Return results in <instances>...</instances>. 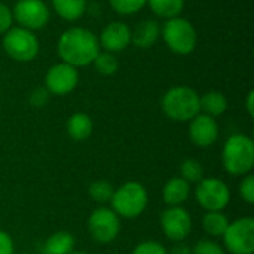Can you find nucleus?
<instances>
[{
    "label": "nucleus",
    "mask_w": 254,
    "mask_h": 254,
    "mask_svg": "<svg viewBox=\"0 0 254 254\" xmlns=\"http://www.w3.org/2000/svg\"><path fill=\"white\" fill-rule=\"evenodd\" d=\"M168 254H192V249H190L186 243L180 241V243H176V244L168 250Z\"/></svg>",
    "instance_id": "obj_33"
},
{
    "label": "nucleus",
    "mask_w": 254,
    "mask_h": 254,
    "mask_svg": "<svg viewBox=\"0 0 254 254\" xmlns=\"http://www.w3.org/2000/svg\"><path fill=\"white\" fill-rule=\"evenodd\" d=\"M183 180H186L189 185L199 183L204 179V167L198 159L188 158L180 164V176Z\"/></svg>",
    "instance_id": "obj_23"
},
{
    "label": "nucleus",
    "mask_w": 254,
    "mask_h": 254,
    "mask_svg": "<svg viewBox=\"0 0 254 254\" xmlns=\"http://www.w3.org/2000/svg\"><path fill=\"white\" fill-rule=\"evenodd\" d=\"M238 192L244 202H247L249 205L254 204V176L252 173L243 176L238 186Z\"/></svg>",
    "instance_id": "obj_28"
},
{
    "label": "nucleus",
    "mask_w": 254,
    "mask_h": 254,
    "mask_svg": "<svg viewBox=\"0 0 254 254\" xmlns=\"http://www.w3.org/2000/svg\"><path fill=\"white\" fill-rule=\"evenodd\" d=\"M161 37L167 48L177 55H189L198 45L196 28L183 16L165 19L161 25Z\"/></svg>",
    "instance_id": "obj_5"
},
{
    "label": "nucleus",
    "mask_w": 254,
    "mask_h": 254,
    "mask_svg": "<svg viewBox=\"0 0 254 254\" xmlns=\"http://www.w3.org/2000/svg\"><path fill=\"white\" fill-rule=\"evenodd\" d=\"M100 51L98 36L85 27H71L63 31L57 42V54L61 61L76 68L92 64Z\"/></svg>",
    "instance_id": "obj_1"
},
{
    "label": "nucleus",
    "mask_w": 254,
    "mask_h": 254,
    "mask_svg": "<svg viewBox=\"0 0 254 254\" xmlns=\"http://www.w3.org/2000/svg\"><path fill=\"white\" fill-rule=\"evenodd\" d=\"M79 85V70L70 64L58 63L48 68L45 74V88L51 95H67Z\"/></svg>",
    "instance_id": "obj_12"
},
{
    "label": "nucleus",
    "mask_w": 254,
    "mask_h": 254,
    "mask_svg": "<svg viewBox=\"0 0 254 254\" xmlns=\"http://www.w3.org/2000/svg\"><path fill=\"white\" fill-rule=\"evenodd\" d=\"M54 12L64 21H77L85 12L88 1L86 0H51Z\"/></svg>",
    "instance_id": "obj_19"
},
{
    "label": "nucleus",
    "mask_w": 254,
    "mask_h": 254,
    "mask_svg": "<svg viewBox=\"0 0 254 254\" xmlns=\"http://www.w3.org/2000/svg\"><path fill=\"white\" fill-rule=\"evenodd\" d=\"M13 24V15L12 9L0 1V34H4Z\"/></svg>",
    "instance_id": "obj_31"
},
{
    "label": "nucleus",
    "mask_w": 254,
    "mask_h": 254,
    "mask_svg": "<svg viewBox=\"0 0 254 254\" xmlns=\"http://www.w3.org/2000/svg\"><path fill=\"white\" fill-rule=\"evenodd\" d=\"M0 254H15V244L12 237L0 229Z\"/></svg>",
    "instance_id": "obj_32"
},
{
    "label": "nucleus",
    "mask_w": 254,
    "mask_h": 254,
    "mask_svg": "<svg viewBox=\"0 0 254 254\" xmlns=\"http://www.w3.org/2000/svg\"><path fill=\"white\" fill-rule=\"evenodd\" d=\"M189 138L201 149L211 147L219 138V124L216 118L198 113L192 121H189Z\"/></svg>",
    "instance_id": "obj_13"
},
{
    "label": "nucleus",
    "mask_w": 254,
    "mask_h": 254,
    "mask_svg": "<svg viewBox=\"0 0 254 254\" xmlns=\"http://www.w3.org/2000/svg\"><path fill=\"white\" fill-rule=\"evenodd\" d=\"M161 107L164 115L171 121L189 122L201 113L199 94L190 86H173L162 95Z\"/></svg>",
    "instance_id": "obj_3"
},
{
    "label": "nucleus",
    "mask_w": 254,
    "mask_h": 254,
    "mask_svg": "<svg viewBox=\"0 0 254 254\" xmlns=\"http://www.w3.org/2000/svg\"><path fill=\"white\" fill-rule=\"evenodd\" d=\"M92 65L101 76H113L119 68L118 58L115 57V54L107 51H100V54L92 61Z\"/></svg>",
    "instance_id": "obj_24"
},
{
    "label": "nucleus",
    "mask_w": 254,
    "mask_h": 254,
    "mask_svg": "<svg viewBox=\"0 0 254 254\" xmlns=\"http://www.w3.org/2000/svg\"><path fill=\"white\" fill-rule=\"evenodd\" d=\"M229 223L231 222L223 211H207L202 217V229L210 237H223Z\"/></svg>",
    "instance_id": "obj_21"
},
{
    "label": "nucleus",
    "mask_w": 254,
    "mask_h": 254,
    "mask_svg": "<svg viewBox=\"0 0 254 254\" xmlns=\"http://www.w3.org/2000/svg\"><path fill=\"white\" fill-rule=\"evenodd\" d=\"M244 107H246V112L250 118H254V91L250 89L247 92V97H246V101H244Z\"/></svg>",
    "instance_id": "obj_34"
},
{
    "label": "nucleus",
    "mask_w": 254,
    "mask_h": 254,
    "mask_svg": "<svg viewBox=\"0 0 254 254\" xmlns=\"http://www.w3.org/2000/svg\"><path fill=\"white\" fill-rule=\"evenodd\" d=\"M12 15L18 27L36 31L48 25L51 10L43 0H18L12 9Z\"/></svg>",
    "instance_id": "obj_10"
},
{
    "label": "nucleus",
    "mask_w": 254,
    "mask_h": 254,
    "mask_svg": "<svg viewBox=\"0 0 254 254\" xmlns=\"http://www.w3.org/2000/svg\"><path fill=\"white\" fill-rule=\"evenodd\" d=\"M192 254H226V250L214 240L204 238L193 246Z\"/></svg>",
    "instance_id": "obj_27"
},
{
    "label": "nucleus",
    "mask_w": 254,
    "mask_h": 254,
    "mask_svg": "<svg viewBox=\"0 0 254 254\" xmlns=\"http://www.w3.org/2000/svg\"><path fill=\"white\" fill-rule=\"evenodd\" d=\"M150 10L162 19L180 16L185 9V0H147Z\"/></svg>",
    "instance_id": "obj_22"
},
{
    "label": "nucleus",
    "mask_w": 254,
    "mask_h": 254,
    "mask_svg": "<svg viewBox=\"0 0 254 254\" xmlns=\"http://www.w3.org/2000/svg\"><path fill=\"white\" fill-rule=\"evenodd\" d=\"M109 4L116 13L129 16L147 6V0H109Z\"/></svg>",
    "instance_id": "obj_26"
},
{
    "label": "nucleus",
    "mask_w": 254,
    "mask_h": 254,
    "mask_svg": "<svg viewBox=\"0 0 254 254\" xmlns=\"http://www.w3.org/2000/svg\"><path fill=\"white\" fill-rule=\"evenodd\" d=\"M131 254H168V250L159 241L147 240V241H141L140 244H137Z\"/></svg>",
    "instance_id": "obj_29"
},
{
    "label": "nucleus",
    "mask_w": 254,
    "mask_h": 254,
    "mask_svg": "<svg viewBox=\"0 0 254 254\" xmlns=\"http://www.w3.org/2000/svg\"><path fill=\"white\" fill-rule=\"evenodd\" d=\"M98 42H100V48L107 52L112 54L121 52L131 45V28L128 24L121 21L109 22L101 30Z\"/></svg>",
    "instance_id": "obj_14"
},
{
    "label": "nucleus",
    "mask_w": 254,
    "mask_h": 254,
    "mask_svg": "<svg viewBox=\"0 0 254 254\" xmlns=\"http://www.w3.org/2000/svg\"><path fill=\"white\" fill-rule=\"evenodd\" d=\"M76 238L73 234L67 231L54 232L46 238L43 243V253L45 254H70L74 252Z\"/></svg>",
    "instance_id": "obj_18"
},
{
    "label": "nucleus",
    "mask_w": 254,
    "mask_h": 254,
    "mask_svg": "<svg viewBox=\"0 0 254 254\" xmlns=\"http://www.w3.org/2000/svg\"><path fill=\"white\" fill-rule=\"evenodd\" d=\"M222 164L228 174L243 177L254 167V141L244 134L231 135L222 149Z\"/></svg>",
    "instance_id": "obj_2"
},
{
    "label": "nucleus",
    "mask_w": 254,
    "mask_h": 254,
    "mask_svg": "<svg viewBox=\"0 0 254 254\" xmlns=\"http://www.w3.org/2000/svg\"><path fill=\"white\" fill-rule=\"evenodd\" d=\"M225 250L231 254L254 253V219L240 217L229 223L223 234Z\"/></svg>",
    "instance_id": "obj_9"
},
{
    "label": "nucleus",
    "mask_w": 254,
    "mask_h": 254,
    "mask_svg": "<svg viewBox=\"0 0 254 254\" xmlns=\"http://www.w3.org/2000/svg\"><path fill=\"white\" fill-rule=\"evenodd\" d=\"M161 229L167 240L173 243L185 241L193 228L192 217L188 210L183 207H167L161 213Z\"/></svg>",
    "instance_id": "obj_11"
},
{
    "label": "nucleus",
    "mask_w": 254,
    "mask_h": 254,
    "mask_svg": "<svg viewBox=\"0 0 254 254\" xmlns=\"http://www.w3.org/2000/svg\"><path fill=\"white\" fill-rule=\"evenodd\" d=\"M161 37V25L156 19H143L131 30V43L140 49L152 48Z\"/></svg>",
    "instance_id": "obj_15"
},
{
    "label": "nucleus",
    "mask_w": 254,
    "mask_h": 254,
    "mask_svg": "<svg viewBox=\"0 0 254 254\" xmlns=\"http://www.w3.org/2000/svg\"><path fill=\"white\" fill-rule=\"evenodd\" d=\"M49 98H51V94L45 86H36L28 95V103L33 107L40 109V107H45L49 103Z\"/></svg>",
    "instance_id": "obj_30"
},
{
    "label": "nucleus",
    "mask_w": 254,
    "mask_h": 254,
    "mask_svg": "<svg viewBox=\"0 0 254 254\" xmlns=\"http://www.w3.org/2000/svg\"><path fill=\"white\" fill-rule=\"evenodd\" d=\"M94 131V122L88 113L76 112L67 121V134L74 141H85Z\"/></svg>",
    "instance_id": "obj_17"
},
{
    "label": "nucleus",
    "mask_w": 254,
    "mask_h": 254,
    "mask_svg": "<svg viewBox=\"0 0 254 254\" xmlns=\"http://www.w3.org/2000/svg\"><path fill=\"white\" fill-rule=\"evenodd\" d=\"M195 198L205 211H223L231 202V190L222 179L204 177L196 183Z\"/></svg>",
    "instance_id": "obj_7"
},
{
    "label": "nucleus",
    "mask_w": 254,
    "mask_h": 254,
    "mask_svg": "<svg viewBox=\"0 0 254 254\" xmlns=\"http://www.w3.org/2000/svg\"><path fill=\"white\" fill-rule=\"evenodd\" d=\"M21 254H25V253H21Z\"/></svg>",
    "instance_id": "obj_36"
},
{
    "label": "nucleus",
    "mask_w": 254,
    "mask_h": 254,
    "mask_svg": "<svg viewBox=\"0 0 254 254\" xmlns=\"http://www.w3.org/2000/svg\"><path fill=\"white\" fill-rule=\"evenodd\" d=\"M70 254H89V253H86V252H77V250H74V252H71Z\"/></svg>",
    "instance_id": "obj_35"
},
{
    "label": "nucleus",
    "mask_w": 254,
    "mask_h": 254,
    "mask_svg": "<svg viewBox=\"0 0 254 254\" xmlns=\"http://www.w3.org/2000/svg\"><path fill=\"white\" fill-rule=\"evenodd\" d=\"M190 196V185L182 177H171L162 189V199L168 207H182Z\"/></svg>",
    "instance_id": "obj_16"
},
{
    "label": "nucleus",
    "mask_w": 254,
    "mask_h": 254,
    "mask_svg": "<svg viewBox=\"0 0 254 254\" xmlns=\"http://www.w3.org/2000/svg\"><path fill=\"white\" fill-rule=\"evenodd\" d=\"M88 232L97 244L113 243L121 232V217L107 207L95 208L86 222Z\"/></svg>",
    "instance_id": "obj_8"
},
{
    "label": "nucleus",
    "mask_w": 254,
    "mask_h": 254,
    "mask_svg": "<svg viewBox=\"0 0 254 254\" xmlns=\"http://www.w3.org/2000/svg\"><path fill=\"white\" fill-rule=\"evenodd\" d=\"M201 113L211 118H219L228 110V98L220 91H208L204 95H199Z\"/></svg>",
    "instance_id": "obj_20"
},
{
    "label": "nucleus",
    "mask_w": 254,
    "mask_h": 254,
    "mask_svg": "<svg viewBox=\"0 0 254 254\" xmlns=\"http://www.w3.org/2000/svg\"><path fill=\"white\" fill-rule=\"evenodd\" d=\"M89 196L92 198V201H95L97 204H107L110 202L115 188L112 186V183L109 180L100 179V180H94L89 188H88Z\"/></svg>",
    "instance_id": "obj_25"
},
{
    "label": "nucleus",
    "mask_w": 254,
    "mask_h": 254,
    "mask_svg": "<svg viewBox=\"0 0 254 254\" xmlns=\"http://www.w3.org/2000/svg\"><path fill=\"white\" fill-rule=\"evenodd\" d=\"M1 43L4 52L18 63L33 61L40 51V42L34 31L22 27H10L3 34Z\"/></svg>",
    "instance_id": "obj_6"
},
{
    "label": "nucleus",
    "mask_w": 254,
    "mask_h": 254,
    "mask_svg": "<svg viewBox=\"0 0 254 254\" xmlns=\"http://www.w3.org/2000/svg\"><path fill=\"white\" fill-rule=\"evenodd\" d=\"M112 210L122 219H135L144 213L149 204L147 189L143 183L129 180L115 189L110 199Z\"/></svg>",
    "instance_id": "obj_4"
}]
</instances>
